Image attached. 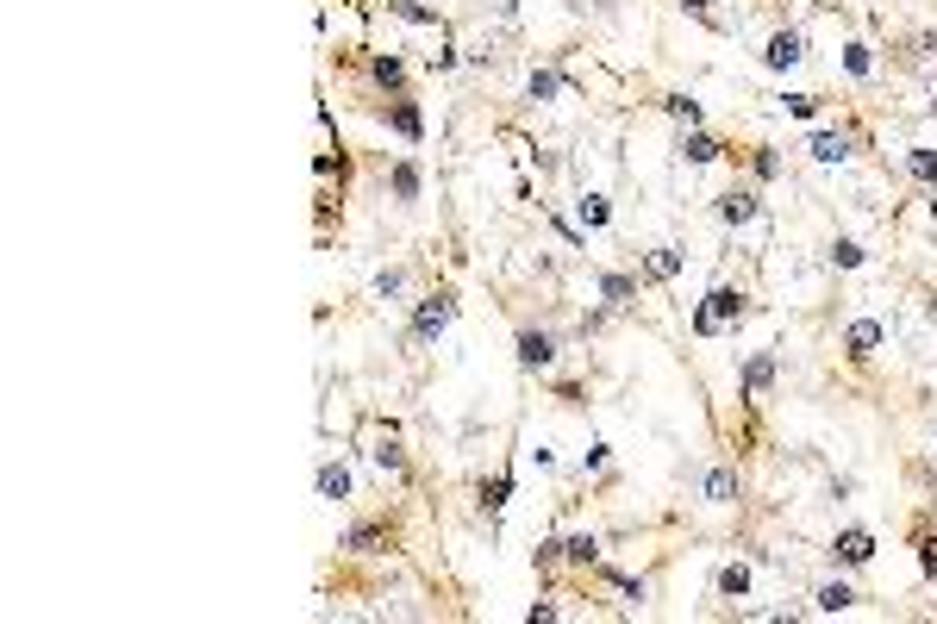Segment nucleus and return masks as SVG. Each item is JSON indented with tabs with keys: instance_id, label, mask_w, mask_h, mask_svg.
<instances>
[{
	"instance_id": "f257e3e1",
	"label": "nucleus",
	"mask_w": 937,
	"mask_h": 624,
	"mask_svg": "<svg viewBox=\"0 0 937 624\" xmlns=\"http://www.w3.org/2000/svg\"><path fill=\"white\" fill-rule=\"evenodd\" d=\"M744 319H750V294L732 288V281H719V288L694 306V331H700V338H725V331H737Z\"/></svg>"
},
{
	"instance_id": "f03ea898",
	"label": "nucleus",
	"mask_w": 937,
	"mask_h": 624,
	"mask_svg": "<svg viewBox=\"0 0 937 624\" xmlns=\"http://www.w3.org/2000/svg\"><path fill=\"white\" fill-rule=\"evenodd\" d=\"M451 324H456V288H431V294H419V300H413V324H406V349L438 344Z\"/></svg>"
},
{
	"instance_id": "7ed1b4c3",
	"label": "nucleus",
	"mask_w": 937,
	"mask_h": 624,
	"mask_svg": "<svg viewBox=\"0 0 937 624\" xmlns=\"http://www.w3.org/2000/svg\"><path fill=\"white\" fill-rule=\"evenodd\" d=\"M512 356H519L526 374H550L562 362V338L550 324H519V331H512Z\"/></svg>"
},
{
	"instance_id": "20e7f679",
	"label": "nucleus",
	"mask_w": 937,
	"mask_h": 624,
	"mask_svg": "<svg viewBox=\"0 0 937 624\" xmlns=\"http://www.w3.org/2000/svg\"><path fill=\"white\" fill-rule=\"evenodd\" d=\"M800 63H807V31H800V25H775V31L762 38V69L787 75V69H800Z\"/></svg>"
},
{
	"instance_id": "39448f33",
	"label": "nucleus",
	"mask_w": 937,
	"mask_h": 624,
	"mask_svg": "<svg viewBox=\"0 0 937 624\" xmlns=\"http://www.w3.org/2000/svg\"><path fill=\"white\" fill-rule=\"evenodd\" d=\"M857 144H862V131H850V125H819L807 138V156L825 163V169H844V163L857 156Z\"/></svg>"
},
{
	"instance_id": "423d86ee",
	"label": "nucleus",
	"mask_w": 937,
	"mask_h": 624,
	"mask_svg": "<svg viewBox=\"0 0 937 624\" xmlns=\"http://www.w3.org/2000/svg\"><path fill=\"white\" fill-rule=\"evenodd\" d=\"M825 556H832V569H837V574L869 569V562H875V531H869V524H844V531L832 537V549H825Z\"/></svg>"
},
{
	"instance_id": "0eeeda50",
	"label": "nucleus",
	"mask_w": 937,
	"mask_h": 624,
	"mask_svg": "<svg viewBox=\"0 0 937 624\" xmlns=\"http://www.w3.org/2000/svg\"><path fill=\"white\" fill-rule=\"evenodd\" d=\"M712 213H719V225H725V231H744V225L762 219V188H757V181H737V188H725V194H719V206H712Z\"/></svg>"
},
{
	"instance_id": "6e6552de",
	"label": "nucleus",
	"mask_w": 937,
	"mask_h": 624,
	"mask_svg": "<svg viewBox=\"0 0 937 624\" xmlns=\"http://www.w3.org/2000/svg\"><path fill=\"white\" fill-rule=\"evenodd\" d=\"M369 462H376L388 481H406L413 474V462H406V444L394 424H369Z\"/></svg>"
},
{
	"instance_id": "1a4fd4ad",
	"label": "nucleus",
	"mask_w": 937,
	"mask_h": 624,
	"mask_svg": "<svg viewBox=\"0 0 937 624\" xmlns=\"http://www.w3.org/2000/svg\"><path fill=\"white\" fill-rule=\"evenodd\" d=\"M388 544H394V524L388 519H356L338 531V549H344V556H388Z\"/></svg>"
},
{
	"instance_id": "9d476101",
	"label": "nucleus",
	"mask_w": 937,
	"mask_h": 624,
	"mask_svg": "<svg viewBox=\"0 0 937 624\" xmlns=\"http://www.w3.org/2000/svg\"><path fill=\"white\" fill-rule=\"evenodd\" d=\"M887 344V319H850L844 324V362L850 369H862V362H875V349Z\"/></svg>"
},
{
	"instance_id": "9b49d317",
	"label": "nucleus",
	"mask_w": 937,
	"mask_h": 624,
	"mask_svg": "<svg viewBox=\"0 0 937 624\" xmlns=\"http://www.w3.org/2000/svg\"><path fill=\"white\" fill-rule=\"evenodd\" d=\"M369 113H376L394 138H406V144H419V138H426V113H419V100H413V94H394L388 106H369Z\"/></svg>"
},
{
	"instance_id": "f8f14e48",
	"label": "nucleus",
	"mask_w": 937,
	"mask_h": 624,
	"mask_svg": "<svg viewBox=\"0 0 937 624\" xmlns=\"http://www.w3.org/2000/svg\"><path fill=\"white\" fill-rule=\"evenodd\" d=\"M363 81L376 88V94H406V56H394V50H369L363 56Z\"/></svg>"
},
{
	"instance_id": "ddd939ff",
	"label": "nucleus",
	"mask_w": 937,
	"mask_h": 624,
	"mask_svg": "<svg viewBox=\"0 0 937 624\" xmlns=\"http://www.w3.org/2000/svg\"><path fill=\"white\" fill-rule=\"evenodd\" d=\"M775 374H782V356H775V349H757V356L737 369V399H762L775 387Z\"/></svg>"
},
{
	"instance_id": "4468645a",
	"label": "nucleus",
	"mask_w": 937,
	"mask_h": 624,
	"mask_svg": "<svg viewBox=\"0 0 937 624\" xmlns=\"http://www.w3.org/2000/svg\"><path fill=\"white\" fill-rule=\"evenodd\" d=\"M562 94H575V81H569L557 63H532V75H526V100H532V106H550V100H562Z\"/></svg>"
},
{
	"instance_id": "2eb2a0df",
	"label": "nucleus",
	"mask_w": 937,
	"mask_h": 624,
	"mask_svg": "<svg viewBox=\"0 0 937 624\" xmlns=\"http://www.w3.org/2000/svg\"><path fill=\"white\" fill-rule=\"evenodd\" d=\"M388 194H394V206H419V194H426V169H419V156L388 163Z\"/></svg>"
},
{
	"instance_id": "dca6fc26",
	"label": "nucleus",
	"mask_w": 937,
	"mask_h": 624,
	"mask_svg": "<svg viewBox=\"0 0 937 624\" xmlns=\"http://www.w3.org/2000/svg\"><path fill=\"white\" fill-rule=\"evenodd\" d=\"M675 156H682V163H694V169H707V163H719V156H725V144L712 138L707 125H694V131H682V138H675Z\"/></svg>"
},
{
	"instance_id": "f3484780",
	"label": "nucleus",
	"mask_w": 937,
	"mask_h": 624,
	"mask_svg": "<svg viewBox=\"0 0 937 624\" xmlns=\"http://www.w3.org/2000/svg\"><path fill=\"white\" fill-rule=\"evenodd\" d=\"M700 494H707V506H732V499L744 494V474H737L732 462H712V469L700 474Z\"/></svg>"
},
{
	"instance_id": "a211bd4d",
	"label": "nucleus",
	"mask_w": 937,
	"mask_h": 624,
	"mask_svg": "<svg viewBox=\"0 0 937 624\" xmlns=\"http://www.w3.org/2000/svg\"><path fill=\"white\" fill-rule=\"evenodd\" d=\"M850 606H862V594L844 581V574H832V581L812 587V612H825V619H832V612H850Z\"/></svg>"
},
{
	"instance_id": "6ab92c4d",
	"label": "nucleus",
	"mask_w": 937,
	"mask_h": 624,
	"mask_svg": "<svg viewBox=\"0 0 937 624\" xmlns=\"http://www.w3.org/2000/svg\"><path fill=\"white\" fill-rule=\"evenodd\" d=\"M594 288H600V300H607L612 313H625V306L637 300V275L632 269H600V275H594Z\"/></svg>"
},
{
	"instance_id": "aec40b11",
	"label": "nucleus",
	"mask_w": 937,
	"mask_h": 624,
	"mask_svg": "<svg viewBox=\"0 0 937 624\" xmlns=\"http://www.w3.org/2000/svg\"><path fill=\"white\" fill-rule=\"evenodd\" d=\"M476 499H482V519L494 524V519H501V512L512 506V469H494L482 487H476Z\"/></svg>"
},
{
	"instance_id": "412c9836",
	"label": "nucleus",
	"mask_w": 937,
	"mask_h": 624,
	"mask_svg": "<svg viewBox=\"0 0 937 624\" xmlns=\"http://www.w3.org/2000/svg\"><path fill=\"white\" fill-rule=\"evenodd\" d=\"M594 574L607 581L612 594H625V606H637V612L650 606V574H619V569H607V562H594Z\"/></svg>"
},
{
	"instance_id": "4be33fe9",
	"label": "nucleus",
	"mask_w": 937,
	"mask_h": 624,
	"mask_svg": "<svg viewBox=\"0 0 937 624\" xmlns=\"http://www.w3.org/2000/svg\"><path fill=\"white\" fill-rule=\"evenodd\" d=\"M782 169H787V156L775 144H757V150H744V175L757 181V188H769V181H782Z\"/></svg>"
},
{
	"instance_id": "5701e85b",
	"label": "nucleus",
	"mask_w": 937,
	"mask_h": 624,
	"mask_svg": "<svg viewBox=\"0 0 937 624\" xmlns=\"http://www.w3.org/2000/svg\"><path fill=\"white\" fill-rule=\"evenodd\" d=\"M575 225H582V231H607V225H612V200L600 194V188H587V194L575 200Z\"/></svg>"
},
{
	"instance_id": "b1692460",
	"label": "nucleus",
	"mask_w": 937,
	"mask_h": 624,
	"mask_svg": "<svg viewBox=\"0 0 937 624\" xmlns=\"http://www.w3.org/2000/svg\"><path fill=\"white\" fill-rule=\"evenodd\" d=\"M837 63H844L850 81H875V44H862V38H850V44L837 50Z\"/></svg>"
},
{
	"instance_id": "393cba45",
	"label": "nucleus",
	"mask_w": 937,
	"mask_h": 624,
	"mask_svg": "<svg viewBox=\"0 0 937 624\" xmlns=\"http://www.w3.org/2000/svg\"><path fill=\"white\" fill-rule=\"evenodd\" d=\"M313 487H319V499H331V506H338V499H351V469L326 456V462H319V474H313Z\"/></svg>"
},
{
	"instance_id": "a878e982",
	"label": "nucleus",
	"mask_w": 937,
	"mask_h": 624,
	"mask_svg": "<svg viewBox=\"0 0 937 624\" xmlns=\"http://www.w3.org/2000/svg\"><path fill=\"white\" fill-rule=\"evenodd\" d=\"M388 13L401 25H426V31H444V20H438V7H426V0H381Z\"/></svg>"
},
{
	"instance_id": "bb28decb",
	"label": "nucleus",
	"mask_w": 937,
	"mask_h": 624,
	"mask_svg": "<svg viewBox=\"0 0 937 624\" xmlns=\"http://www.w3.org/2000/svg\"><path fill=\"white\" fill-rule=\"evenodd\" d=\"M637 275H657V281H675V275H682V250H675V244H657L650 256H637Z\"/></svg>"
},
{
	"instance_id": "cd10ccee",
	"label": "nucleus",
	"mask_w": 937,
	"mask_h": 624,
	"mask_svg": "<svg viewBox=\"0 0 937 624\" xmlns=\"http://www.w3.org/2000/svg\"><path fill=\"white\" fill-rule=\"evenodd\" d=\"M712 594H719V599H750V569H744V562H719Z\"/></svg>"
},
{
	"instance_id": "c85d7f7f",
	"label": "nucleus",
	"mask_w": 937,
	"mask_h": 624,
	"mask_svg": "<svg viewBox=\"0 0 937 624\" xmlns=\"http://www.w3.org/2000/svg\"><path fill=\"white\" fill-rule=\"evenodd\" d=\"M657 106H662V113H669L675 125H682V131H694V125H707V106H700L694 94H662Z\"/></svg>"
},
{
	"instance_id": "c756f323",
	"label": "nucleus",
	"mask_w": 937,
	"mask_h": 624,
	"mask_svg": "<svg viewBox=\"0 0 937 624\" xmlns=\"http://www.w3.org/2000/svg\"><path fill=\"white\" fill-rule=\"evenodd\" d=\"M562 562H569V569H594V562H600V537H594V531L562 537Z\"/></svg>"
},
{
	"instance_id": "7c9ffc66",
	"label": "nucleus",
	"mask_w": 937,
	"mask_h": 624,
	"mask_svg": "<svg viewBox=\"0 0 937 624\" xmlns=\"http://www.w3.org/2000/svg\"><path fill=\"white\" fill-rule=\"evenodd\" d=\"M907 175L925 188V194H932V188H937V150L932 144H912L907 150Z\"/></svg>"
},
{
	"instance_id": "2f4dec72",
	"label": "nucleus",
	"mask_w": 937,
	"mask_h": 624,
	"mask_svg": "<svg viewBox=\"0 0 937 624\" xmlns=\"http://www.w3.org/2000/svg\"><path fill=\"white\" fill-rule=\"evenodd\" d=\"M912 549H919V574L937 581V524H912Z\"/></svg>"
},
{
	"instance_id": "473e14b6",
	"label": "nucleus",
	"mask_w": 937,
	"mask_h": 624,
	"mask_svg": "<svg viewBox=\"0 0 937 624\" xmlns=\"http://www.w3.org/2000/svg\"><path fill=\"white\" fill-rule=\"evenodd\" d=\"M675 7H682L694 25H707V31H732V20L719 13V0H675Z\"/></svg>"
},
{
	"instance_id": "72a5a7b5",
	"label": "nucleus",
	"mask_w": 937,
	"mask_h": 624,
	"mask_svg": "<svg viewBox=\"0 0 937 624\" xmlns=\"http://www.w3.org/2000/svg\"><path fill=\"white\" fill-rule=\"evenodd\" d=\"M825 256H832V269H844V275L869 263V250H862L857 238H832V250H825Z\"/></svg>"
},
{
	"instance_id": "f704fd0d",
	"label": "nucleus",
	"mask_w": 937,
	"mask_h": 624,
	"mask_svg": "<svg viewBox=\"0 0 937 624\" xmlns=\"http://www.w3.org/2000/svg\"><path fill=\"white\" fill-rule=\"evenodd\" d=\"M582 481H612V449H607V444H587V456H582Z\"/></svg>"
},
{
	"instance_id": "c9c22d12",
	"label": "nucleus",
	"mask_w": 937,
	"mask_h": 624,
	"mask_svg": "<svg viewBox=\"0 0 937 624\" xmlns=\"http://www.w3.org/2000/svg\"><path fill=\"white\" fill-rule=\"evenodd\" d=\"M819 106H825V100H819V94H800V88H794V94H782V113H794V119H819Z\"/></svg>"
},
{
	"instance_id": "e433bc0d",
	"label": "nucleus",
	"mask_w": 937,
	"mask_h": 624,
	"mask_svg": "<svg viewBox=\"0 0 937 624\" xmlns=\"http://www.w3.org/2000/svg\"><path fill=\"white\" fill-rule=\"evenodd\" d=\"M907 63H937V31H912V38H907Z\"/></svg>"
},
{
	"instance_id": "4c0bfd02",
	"label": "nucleus",
	"mask_w": 937,
	"mask_h": 624,
	"mask_svg": "<svg viewBox=\"0 0 937 624\" xmlns=\"http://www.w3.org/2000/svg\"><path fill=\"white\" fill-rule=\"evenodd\" d=\"M532 562H537V574H557L562 569V537H544V544L532 549Z\"/></svg>"
},
{
	"instance_id": "58836bf2",
	"label": "nucleus",
	"mask_w": 937,
	"mask_h": 624,
	"mask_svg": "<svg viewBox=\"0 0 937 624\" xmlns=\"http://www.w3.org/2000/svg\"><path fill=\"white\" fill-rule=\"evenodd\" d=\"M607 324H612V306L600 300V306H587V313H582V324H575V331H582V338H600Z\"/></svg>"
},
{
	"instance_id": "ea45409f",
	"label": "nucleus",
	"mask_w": 937,
	"mask_h": 624,
	"mask_svg": "<svg viewBox=\"0 0 937 624\" xmlns=\"http://www.w3.org/2000/svg\"><path fill=\"white\" fill-rule=\"evenodd\" d=\"M406 294V269H381L376 275V300H401Z\"/></svg>"
},
{
	"instance_id": "a19ab883",
	"label": "nucleus",
	"mask_w": 937,
	"mask_h": 624,
	"mask_svg": "<svg viewBox=\"0 0 937 624\" xmlns=\"http://www.w3.org/2000/svg\"><path fill=\"white\" fill-rule=\"evenodd\" d=\"M456 63H463V50H456V44H438V50H431V75H451Z\"/></svg>"
},
{
	"instance_id": "79ce46f5",
	"label": "nucleus",
	"mask_w": 937,
	"mask_h": 624,
	"mask_svg": "<svg viewBox=\"0 0 937 624\" xmlns=\"http://www.w3.org/2000/svg\"><path fill=\"white\" fill-rule=\"evenodd\" d=\"M825 494H832L837 506H844V499L857 494V481H850V474H832V481H825Z\"/></svg>"
},
{
	"instance_id": "37998d69",
	"label": "nucleus",
	"mask_w": 937,
	"mask_h": 624,
	"mask_svg": "<svg viewBox=\"0 0 937 624\" xmlns=\"http://www.w3.org/2000/svg\"><path fill=\"white\" fill-rule=\"evenodd\" d=\"M526 619H544V624H550V619H562V606H557V599H532V612H526Z\"/></svg>"
},
{
	"instance_id": "c03bdc74",
	"label": "nucleus",
	"mask_w": 937,
	"mask_h": 624,
	"mask_svg": "<svg viewBox=\"0 0 937 624\" xmlns=\"http://www.w3.org/2000/svg\"><path fill=\"white\" fill-rule=\"evenodd\" d=\"M919 481H925V487L937 494V462H925V469H919Z\"/></svg>"
}]
</instances>
